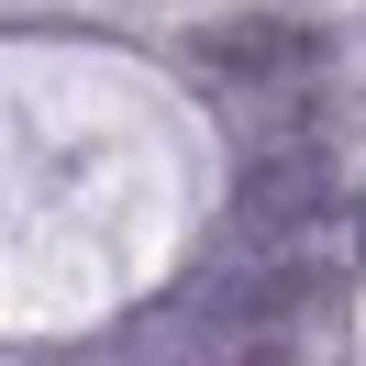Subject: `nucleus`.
I'll return each mask as SVG.
<instances>
[{"label": "nucleus", "instance_id": "nucleus-1", "mask_svg": "<svg viewBox=\"0 0 366 366\" xmlns=\"http://www.w3.org/2000/svg\"><path fill=\"white\" fill-rule=\"evenodd\" d=\"M189 67H211L222 89H311L322 78V34L277 23V11H233V23L189 34Z\"/></svg>", "mask_w": 366, "mask_h": 366}, {"label": "nucleus", "instance_id": "nucleus-2", "mask_svg": "<svg viewBox=\"0 0 366 366\" xmlns=\"http://www.w3.org/2000/svg\"><path fill=\"white\" fill-rule=\"evenodd\" d=\"M322 211H333V167H322L311 144H267V156L244 167V189H233V222H244L255 244H289Z\"/></svg>", "mask_w": 366, "mask_h": 366}, {"label": "nucleus", "instance_id": "nucleus-3", "mask_svg": "<svg viewBox=\"0 0 366 366\" xmlns=\"http://www.w3.org/2000/svg\"><path fill=\"white\" fill-rule=\"evenodd\" d=\"M178 366H289V344H211V355H178Z\"/></svg>", "mask_w": 366, "mask_h": 366}]
</instances>
